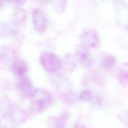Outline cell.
I'll return each instance as SVG.
<instances>
[{
  "label": "cell",
  "mask_w": 128,
  "mask_h": 128,
  "mask_svg": "<svg viewBox=\"0 0 128 128\" xmlns=\"http://www.w3.org/2000/svg\"><path fill=\"white\" fill-rule=\"evenodd\" d=\"M40 64L44 69L48 72H53L58 70L62 62L56 54L50 52H43L40 56Z\"/></svg>",
  "instance_id": "6da1fadb"
},
{
  "label": "cell",
  "mask_w": 128,
  "mask_h": 128,
  "mask_svg": "<svg viewBox=\"0 0 128 128\" xmlns=\"http://www.w3.org/2000/svg\"><path fill=\"white\" fill-rule=\"evenodd\" d=\"M34 106L39 111L45 110L51 100V95L46 90L38 88L33 91L31 96Z\"/></svg>",
  "instance_id": "7a4b0ae2"
},
{
  "label": "cell",
  "mask_w": 128,
  "mask_h": 128,
  "mask_svg": "<svg viewBox=\"0 0 128 128\" xmlns=\"http://www.w3.org/2000/svg\"><path fill=\"white\" fill-rule=\"evenodd\" d=\"M33 26L36 32L40 34L44 33L48 28V23L46 15L40 9H36L33 12Z\"/></svg>",
  "instance_id": "3957f363"
},
{
  "label": "cell",
  "mask_w": 128,
  "mask_h": 128,
  "mask_svg": "<svg viewBox=\"0 0 128 128\" xmlns=\"http://www.w3.org/2000/svg\"><path fill=\"white\" fill-rule=\"evenodd\" d=\"M80 38L82 45L86 48H96L99 44V38L97 32L90 28L83 30L80 34Z\"/></svg>",
  "instance_id": "277c9868"
},
{
  "label": "cell",
  "mask_w": 128,
  "mask_h": 128,
  "mask_svg": "<svg viewBox=\"0 0 128 128\" xmlns=\"http://www.w3.org/2000/svg\"><path fill=\"white\" fill-rule=\"evenodd\" d=\"M15 53L12 48L4 46L0 50V65L3 69L8 70L12 68L14 61Z\"/></svg>",
  "instance_id": "5b68a950"
},
{
  "label": "cell",
  "mask_w": 128,
  "mask_h": 128,
  "mask_svg": "<svg viewBox=\"0 0 128 128\" xmlns=\"http://www.w3.org/2000/svg\"><path fill=\"white\" fill-rule=\"evenodd\" d=\"M18 92L24 97H30L33 92L31 81L26 76L18 78L16 85Z\"/></svg>",
  "instance_id": "8992f818"
},
{
  "label": "cell",
  "mask_w": 128,
  "mask_h": 128,
  "mask_svg": "<svg viewBox=\"0 0 128 128\" xmlns=\"http://www.w3.org/2000/svg\"><path fill=\"white\" fill-rule=\"evenodd\" d=\"M76 57L79 62L84 66H90L92 63V58L88 48L80 46L76 50Z\"/></svg>",
  "instance_id": "52a82bcc"
},
{
  "label": "cell",
  "mask_w": 128,
  "mask_h": 128,
  "mask_svg": "<svg viewBox=\"0 0 128 128\" xmlns=\"http://www.w3.org/2000/svg\"><path fill=\"white\" fill-rule=\"evenodd\" d=\"M27 13L22 8H16L11 17L12 23L16 26L21 27L24 26L27 21Z\"/></svg>",
  "instance_id": "ba28073f"
},
{
  "label": "cell",
  "mask_w": 128,
  "mask_h": 128,
  "mask_svg": "<svg viewBox=\"0 0 128 128\" xmlns=\"http://www.w3.org/2000/svg\"><path fill=\"white\" fill-rule=\"evenodd\" d=\"M13 72L17 78L25 76L28 71V66L26 63L20 60H14L12 66Z\"/></svg>",
  "instance_id": "9c48e42d"
},
{
  "label": "cell",
  "mask_w": 128,
  "mask_h": 128,
  "mask_svg": "<svg viewBox=\"0 0 128 128\" xmlns=\"http://www.w3.org/2000/svg\"><path fill=\"white\" fill-rule=\"evenodd\" d=\"M0 110L3 114H10L11 110L10 100L6 96H2L0 97Z\"/></svg>",
  "instance_id": "30bf717a"
},
{
  "label": "cell",
  "mask_w": 128,
  "mask_h": 128,
  "mask_svg": "<svg viewBox=\"0 0 128 128\" xmlns=\"http://www.w3.org/2000/svg\"><path fill=\"white\" fill-rule=\"evenodd\" d=\"M14 118L10 114H2L0 118V128H14Z\"/></svg>",
  "instance_id": "8fae6325"
},
{
  "label": "cell",
  "mask_w": 128,
  "mask_h": 128,
  "mask_svg": "<svg viewBox=\"0 0 128 128\" xmlns=\"http://www.w3.org/2000/svg\"><path fill=\"white\" fill-rule=\"evenodd\" d=\"M52 6L55 12L58 14H63L66 8V0H52Z\"/></svg>",
  "instance_id": "7c38bea8"
},
{
  "label": "cell",
  "mask_w": 128,
  "mask_h": 128,
  "mask_svg": "<svg viewBox=\"0 0 128 128\" xmlns=\"http://www.w3.org/2000/svg\"><path fill=\"white\" fill-rule=\"evenodd\" d=\"M116 60L114 56L106 54L104 55L102 60V65L105 68H110L114 66Z\"/></svg>",
  "instance_id": "4fadbf2b"
},
{
  "label": "cell",
  "mask_w": 128,
  "mask_h": 128,
  "mask_svg": "<svg viewBox=\"0 0 128 128\" xmlns=\"http://www.w3.org/2000/svg\"><path fill=\"white\" fill-rule=\"evenodd\" d=\"M80 98L84 102H89L92 100V94L90 90H84L80 93Z\"/></svg>",
  "instance_id": "5bb4252c"
},
{
  "label": "cell",
  "mask_w": 128,
  "mask_h": 128,
  "mask_svg": "<svg viewBox=\"0 0 128 128\" xmlns=\"http://www.w3.org/2000/svg\"><path fill=\"white\" fill-rule=\"evenodd\" d=\"M26 0H8V2H10L18 6H21L26 2Z\"/></svg>",
  "instance_id": "9a60e30c"
},
{
  "label": "cell",
  "mask_w": 128,
  "mask_h": 128,
  "mask_svg": "<svg viewBox=\"0 0 128 128\" xmlns=\"http://www.w3.org/2000/svg\"><path fill=\"white\" fill-rule=\"evenodd\" d=\"M36 2H38L40 4H47L48 3H50L52 2V0H34Z\"/></svg>",
  "instance_id": "2e32d148"
},
{
  "label": "cell",
  "mask_w": 128,
  "mask_h": 128,
  "mask_svg": "<svg viewBox=\"0 0 128 128\" xmlns=\"http://www.w3.org/2000/svg\"><path fill=\"white\" fill-rule=\"evenodd\" d=\"M73 128H86L84 125L80 124H76L74 125Z\"/></svg>",
  "instance_id": "e0dca14e"
},
{
  "label": "cell",
  "mask_w": 128,
  "mask_h": 128,
  "mask_svg": "<svg viewBox=\"0 0 128 128\" xmlns=\"http://www.w3.org/2000/svg\"><path fill=\"white\" fill-rule=\"evenodd\" d=\"M6 2H8V0H0V6H2Z\"/></svg>",
  "instance_id": "ac0fdd59"
}]
</instances>
